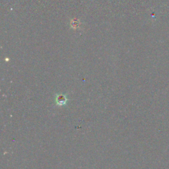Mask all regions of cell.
I'll list each match as a JSON object with an SVG mask.
<instances>
[{"mask_svg":"<svg viewBox=\"0 0 169 169\" xmlns=\"http://www.w3.org/2000/svg\"><path fill=\"white\" fill-rule=\"evenodd\" d=\"M79 21L77 20V19H73L71 22V25L73 27V28L74 29H76L77 27H78L79 26Z\"/></svg>","mask_w":169,"mask_h":169,"instance_id":"2","label":"cell"},{"mask_svg":"<svg viewBox=\"0 0 169 169\" xmlns=\"http://www.w3.org/2000/svg\"><path fill=\"white\" fill-rule=\"evenodd\" d=\"M66 100H67V99H66L65 96L63 95H59L56 98V102L59 105H63V104L65 103Z\"/></svg>","mask_w":169,"mask_h":169,"instance_id":"1","label":"cell"}]
</instances>
